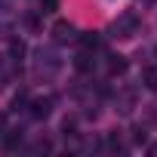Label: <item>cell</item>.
Returning a JSON list of instances; mask_svg holds the SVG:
<instances>
[{
  "mask_svg": "<svg viewBox=\"0 0 157 157\" xmlns=\"http://www.w3.org/2000/svg\"><path fill=\"white\" fill-rule=\"evenodd\" d=\"M136 28H139V19L129 13V16H123V19L114 25V31H117L114 37H132V34H136Z\"/></svg>",
  "mask_w": 157,
  "mask_h": 157,
  "instance_id": "cell-1",
  "label": "cell"
},
{
  "mask_svg": "<svg viewBox=\"0 0 157 157\" xmlns=\"http://www.w3.org/2000/svg\"><path fill=\"white\" fill-rule=\"evenodd\" d=\"M49 108H52V99H37V102L31 105V114L40 120V117H49Z\"/></svg>",
  "mask_w": 157,
  "mask_h": 157,
  "instance_id": "cell-2",
  "label": "cell"
},
{
  "mask_svg": "<svg viewBox=\"0 0 157 157\" xmlns=\"http://www.w3.org/2000/svg\"><path fill=\"white\" fill-rule=\"evenodd\" d=\"M52 31H56V40H62V43H65V40H74V28H71L68 22H59Z\"/></svg>",
  "mask_w": 157,
  "mask_h": 157,
  "instance_id": "cell-3",
  "label": "cell"
},
{
  "mask_svg": "<svg viewBox=\"0 0 157 157\" xmlns=\"http://www.w3.org/2000/svg\"><path fill=\"white\" fill-rule=\"evenodd\" d=\"M108 71H111V74H123V71H126V59H123V56H114V59L108 62Z\"/></svg>",
  "mask_w": 157,
  "mask_h": 157,
  "instance_id": "cell-4",
  "label": "cell"
},
{
  "mask_svg": "<svg viewBox=\"0 0 157 157\" xmlns=\"http://www.w3.org/2000/svg\"><path fill=\"white\" fill-rule=\"evenodd\" d=\"M142 83H145L148 90H157V68H148V71L142 74Z\"/></svg>",
  "mask_w": 157,
  "mask_h": 157,
  "instance_id": "cell-5",
  "label": "cell"
},
{
  "mask_svg": "<svg viewBox=\"0 0 157 157\" xmlns=\"http://www.w3.org/2000/svg\"><path fill=\"white\" fill-rule=\"evenodd\" d=\"M74 65H77V71H90V68H93V56H90V52L77 56V62H74Z\"/></svg>",
  "mask_w": 157,
  "mask_h": 157,
  "instance_id": "cell-6",
  "label": "cell"
},
{
  "mask_svg": "<svg viewBox=\"0 0 157 157\" xmlns=\"http://www.w3.org/2000/svg\"><path fill=\"white\" fill-rule=\"evenodd\" d=\"M80 43H83L86 49H96V46H99V37H96V31H90V34H83V37H80Z\"/></svg>",
  "mask_w": 157,
  "mask_h": 157,
  "instance_id": "cell-7",
  "label": "cell"
},
{
  "mask_svg": "<svg viewBox=\"0 0 157 157\" xmlns=\"http://www.w3.org/2000/svg\"><path fill=\"white\" fill-rule=\"evenodd\" d=\"M10 52H13V59L19 62V59L25 56V43H22V40H13V46H10Z\"/></svg>",
  "mask_w": 157,
  "mask_h": 157,
  "instance_id": "cell-8",
  "label": "cell"
},
{
  "mask_svg": "<svg viewBox=\"0 0 157 157\" xmlns=\"http://www.w3.org/2000/svg\"><path fill=\"white\" fill-rule=\"evenodd\" d=\"M59 10V0H40V13H56Z\"/></svg>",
  "mask_w": 157,
  "mask_h": 157,
  "instance_id": "cell-9",
  "label": "cell"
},
{
  "mask_svg": "<svg viewBox=\"0 0 157 157\" xmlns=\"http://www.w3.org/2000/svg\"><path fill=\"white\" fill-rule=\"evenodd\" d=\"M19 142H22V136H16V132H13V136H10V139H6V148H10V151H13V148H16V145H19Z\"/></svg>",
  "mask_w": 157,
  "mask_h": 157,
  "instance_id": "cell-10",
  "label": "cell"
},
{
  "mask_svg": "<svg viewBox=\"0 0 157 157\" xmlns=\"http://www.w3.org/2000/svg\"><path fill=\"white\" fill-rule=\"evenodd\" d=\"M3 123H6V117H3V114H0V129H3Z\"/></svg>",
  "mask_w": 157,
  "mask_h": 157,
  "instance_id": "cell-11",
  "label": "cell"
}]
</instances>
